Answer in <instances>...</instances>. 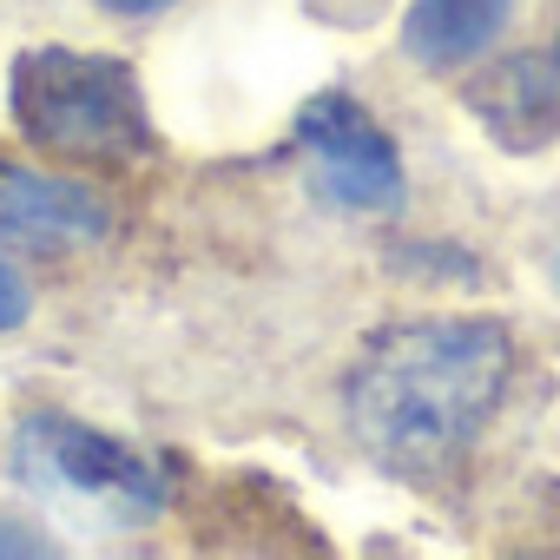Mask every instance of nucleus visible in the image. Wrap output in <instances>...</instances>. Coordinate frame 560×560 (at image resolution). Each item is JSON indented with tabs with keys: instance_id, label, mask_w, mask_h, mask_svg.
<instances>
[{
	"instance_id": "f257e3e1",
	"label": "nucleus",
	"mask_w": 560,
	"mask_h": 560,
	"mask_svg": "<svg viewBox=\"0 0 560 560\" xmlns=\"http://www.w3.org/2000/svg\"><path fill=\"white\" fill-rule=\"evenodd\" d=\"M508 330L488 317L396 324L363 343L343 376V416L357 442L396 475H448L508 389Z\"/></svg>"
},
{
	"instance_id": "f03ea898",
	"label": "nucleus",
	"mask_w": 560,
	"mask_h": 560,
	"mask_svg": "<svg viewBox=\"0 0 560 560\" xmlns=\"http://www.w3.org/2000/svg\"><path fill=\"white\" fill-rule=\"evenodd\" d=\"M14 119L54 159L126 165L145 152V93H139V73L113 54H73V47L21 54Z\"/></svg>"
},
{
	"instance_id": "7ed1b4c3",
	"label": "nucleus",
	"mask_w": 560,
	"mask_h": 560,
	"mask_svg": "<svg viewBox=\"0 0 560 560\" xmlns=\"http://www.w3.org/2000/svg\"><path fill=\"white\" fill-rule=\"evenodd\" d=\"M298 145L311 152V172L324 185V198L337 205H357V211H383L402 198V165H396V145L383 139V126L343 100V93H324L298 113Z\"/></svg>"
},
{
	"instance_id": "20e7f679",
	"label": "nucleus",
	"mask_w": 560,
	"mask_h": 560,
	"mask_svg": "<svg viewBox=\"0 0 560 560\" xmlns=\"http://www.w3.org/2000/svg\"><path fill=\"white\" fill-rule=\"evenodd\" d=\"M21 462L40 481L80 488V494H113V501H132V508H152L159 501L152 468L126 442H113V435H100L86 422H67V416H34L21 429Z\"/></svg>"
},
{
	"instance_id": "39448f33",
	"label": "nucleus",
	"mask_w": 560,
	"mask_h": 560,
	"mask_svg": "<svg viewBox=\"0 0 560 560\" xmlns=\"http://www.w3.org/2000/svg\"><path fill=\"white\" fill-rule=\"evenodd\" d=\"M106 231V205L67 178L0 165V244L14 250H73Z\"/></svg>"
},
{
	"instance_id": "423d86ee",
	"label": "nucleus",
	"mask_w": 560,
	"mask_h": 560,
	"mask_svg": "<svg viewBox=\"0 0 560 560\" xmlns=\"http://www.w3.org/2000/svg\"><path fill=\"white\" fill-rule=\"evenodd\" d=\"M468 106L508 152H534L560 132V67L534 54H508L468 80Z\"/></svg>"
},
{
	"instance_id": "0eeeda50",
	"label": "nucleus",
	"mask_w": 560,
	"mask_h": 560,
	"mask_svg": "<svg viewBox=\"0 0 560 560\" xmlns=\"http://www.w3.org/2000/svg\"><path fill=\"white\" fill-rule=\"evenodd\" d=\"M508 27V0H416L402 14V54L422 67H455L494 47Z\"/></svg>"
},
{
	"instance_id": "6e6552de",
	"label": "nucleus",
	"mask_w": 560,
	"mask_h": 560,
	"mask_svg": "<svg viewBox=\"0 0 560 560\" xmlns=\"http://www.w3.org/2000/svg\"><path fill=\"white\" fill-rule=\"evenodd\" d=\"M27 317V284L14 277V264H0V330H14Z\"/></svg>"
},
{
	"instance_id": "1a4fd4ad",
	"label": "nucleus",
	"mask_w": 560,
	"mask_h": 560,
	"mask_svg": "<svg viewBox=\"0 0 560 560\" xmlns=\"http://www.w3.org/2000/svg\"><path fill=\"white\" fill-rule=\"evenodd\" d=\"M106 14H159V8H172V0H100Z\"/></svg>"
},
{
	"instance_id": "9d476101",
	"label": "nucleus",
	"mask_w": 560,
	"mask_h": 560,
	"mask_svg": "<svg viewBox=\"0 0 560 560\" xmlns=\"http://www.w3.org/2000/svg\"><path fill=\"white\" fill-rule=\"evenodd\" d=\"M0 553H40V540H34V534H8V527H0Z\"/></svg>"
},
{
	"instance_id": "9b49d317",
	"label": "nucleus",
	"mask_w": 560,
	"mask_h": 560,
	"mask_svg": "<svg viewBox=\"0 0 560 560\" xmlns=\"http://www.w3.org/2000/svg\"><path fill=\"white\" fill-rule=\"evenodd\" d=\"M553 67H560V54H553Z\"/></svg>"
},
{
	"instance_id": "f8f14e48",
	"label": "nucleus",
	"mask_w": 560,
	"mask_h": 560,
	"mask_svg": "<svg viewBox=\"0 0 560 560\" xmlns=\"http://www.w3.org/2000/svg\"><path fill=\"white\" fill-rule=\"evenodd\" d=\"M553 277H560V264H553Z\"/></svg>"
}]
</instances>
